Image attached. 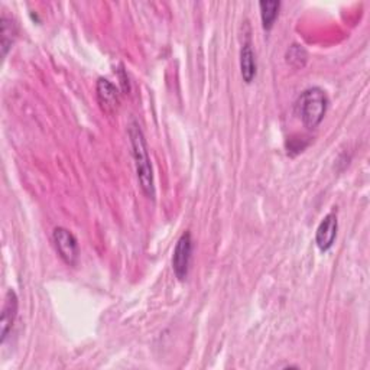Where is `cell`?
I'll return each instance as SVG.
<instances>
[{
  "label": "cell",
  "instance_id": "obj_8",
  "mask_svg": "<svg viewBox=\"0 0 370 370\" xmlns=\"http://www.w3.org/2000/svg\"><path fill=\"white\" fill-rule=\"evenodd\" d=\"M240 73L242 78L246 84H250L257 73V64H256V56L253 52V48L250 42H245L240 51Z\"/></svg>",
  "mask_w": 370,
  "mask_h": 370
},
{
  "label": "cell",
  "instance_id": "obj_5",
  "mask_svg": "<svg viewBox=\"0 0 370 370\" xmlns=\"http://www.w3.org/2000/svg\"><path fill=\"white\" fill-rule=\"evenodd\" d=\"M96 93L101 111L108 115H115L120 104L119 90L116 88V86H113L108 78H98Z\"/></svg>",
  "mask_w": 370,
  "mask_h": 370
},
{
  "label": "cell",
  "instance_id": "obj_9",
  "mask_svg": "<svg viewBox=\"0 0 370 370\" xmlns=\"http://www.w3.org/2000/svg\"><path fill=\"white\" fill-rule=\"evenodd\" d=\"M0 22H2V29H0V46H2V57L5 58L16 39L18 28H16L15 21L12 18L6 16L5 14L2 15Z\"/></svg>",
  "mask_w": 370,
  "mask_h": 370
},
{
  "label": "cell",
  "instance_id": "obj_6",
  "mask_svg": "<svg viewBox=\"0 0 370 370\" xmlns=\"http://www.w3.org/2000/svg\"><path fill=\"white\" fill-rule=\"evenodd\" d=\"M18 295L14 289H9L5 295L4 307H2V319H0V341L5 343L9 333L12 332L14 323L18 315Z\"/></svg>",
  "mask_w": 370,
  "mask_h": 370
},
{
  "label": "cell",
  "instance_id": "obj_4",
  "mask_svg": "<svg viewBox=\"0 0 370 370\" xmlns=\"http://www.w3.org/2000/svg\"><path fill=\"white\" fill-rule=\"evenodd\" d=\"M192 255V237L190 232H185L177 242V246L174 249L173 256V269L175 277L180 281L187 279L188 269H190V262Z\"/></svg>",
  "mask_w": 370,
  "mask_h": 370
},
{
  "label": "cell",
  "instance_id": "obj_1",
  "mask_svg": "<svg viewBox=\"0 0 370 370\" xmlns=\"http://www.w3.org/2000/svg\"><path fill=\"white\" fill-rule=\"evenodd\" d=\"M129 138H130L135 168H136V175H138L140 190L148 198L155 200V181H153V171H152V164L148 152V145H146L145 135L136 122H132L129 126Z\"/></svg>",
  "mask_w": 370,
  "mask_h": 370
},
{
  "label": "cell",
  "instance_id": "obj_7",
  "mask_svg": "<svg viewBox=\"0 0 370 370\" xmlns=\"http://www.w3.org/2000/svg\"><path fill=\"white\" fill-rule=\"evenodd\" d=\"M337 229H339L337 216L334 213L327 215L315 233V243L322 252H327L332 249L337 237Z\"/></svg>",
  "mask_w": 370,
  "mask_h": 370
},
{
  "label": "cell",
  "instance_id": "obj_3",
  "mask_svg": "<svg viewBox=\"0 0 370 370\" xmlns=\"http://www.w3.org/2000/svg\"><path fill=\"white\" fill-rule=\"evenodd\" d=\"M52 240L57 249V253L64 260L66 265L76 267L80 257V247L77 237L64 227H57L52 233Z\"/></svg>",
  "mask_w": 370,
  "mask_h": 370
},
{
  "label": "cell",
  "instance_id": "obj_10",
  "mask_svg": "<svg viewBox=\"0 0 370 370\" xmlns=\"http://www.w3.org/2000/svg\"><path fill=\"white\" fill-rule=\"evenodd\" d=\"M279 8H281V2H277V0H267V2L259 4L263 29L271 31L274 28L277 18L279 15Z\"/></svg>",
  "mask_w": 370,
  "mask_h": 370
},
{
  "label": "cell",
  "instance_id": "obj_11",
  "mask_svg": "<svg viewBox=\"0 0 370 370\" xmlns=\"http://www.w3.org/2000/svg\"><path fill=\"white\" fill-rule=\"evenodd\" d=\"M308 61V54L302 45L294 43L287 51V63L294 68H304Z\"/></svg>",
  "mask_w": 370,
  "mask_h": 370
},
{
  "label": "cell",
  "instance_id": "obj_2",
  "mask_svg": "<svg viewBox=\"0 0 370 370\" xmlns=\"http://www.w3.org/2000/svg\"><path fill=\"white\" fill-rule=\"evenodd\" d=\"M297 113L302 123L314 129L319 126L329 109V97L320 87H312L302 91L297 100Z\"/></svg>",
  "mask_w": 370,
  "mask_h": 370
}]
</instances>
